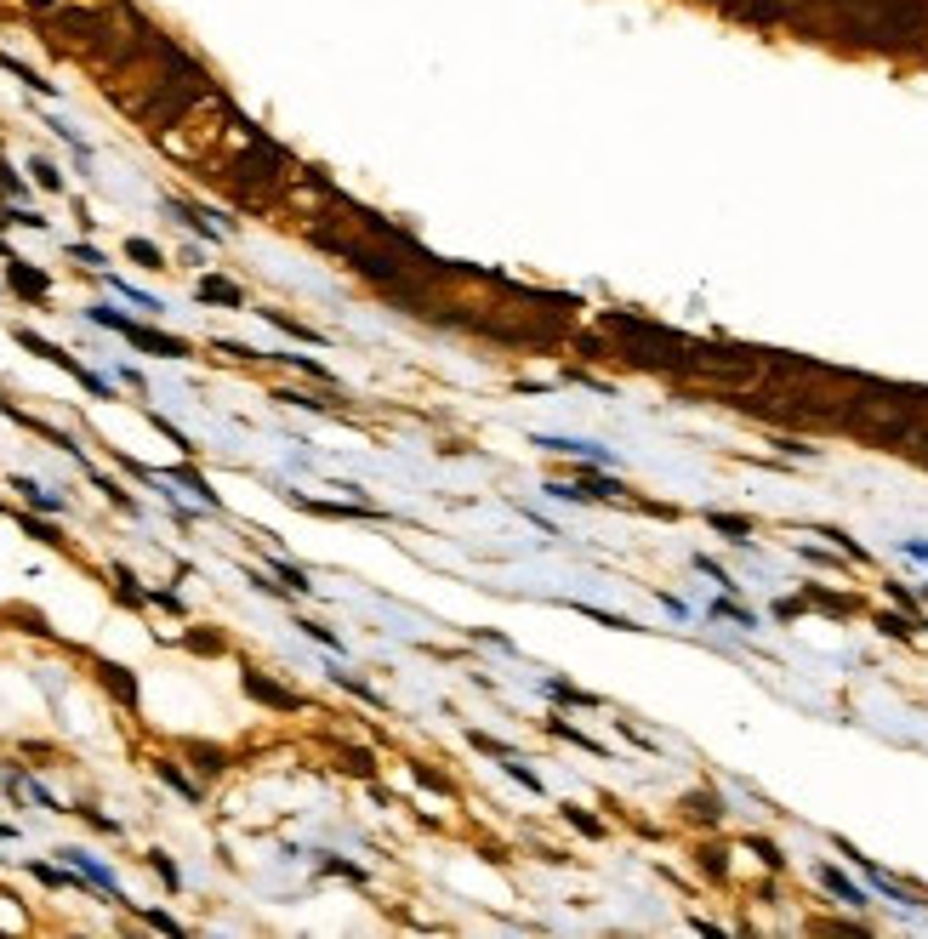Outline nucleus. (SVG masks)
<instances>
[{"instance_id": "9b49d317", "label": "nucleus", "mask_w": 928, "mask_h": 939, "mask_svg": "<svg viewBox=\"0 0 928 939\" xmlns=\"http://www.w3.org/2000/svg\"><path fill=\"white\" fill-rule=\"evenodd\" d=\"M29 6H35V12H52V6H57V0H29Z\"/></svg>"}, {"instance_id": "423d86ee", "label": "nucleus", "mask_w": 928, "mask_h": 939, "mask_svg": "<svg viewBox=\"0 0 928 939\" xmlns=\"http://www.w3.org/2000/svg\"><path fill=\"white\" fill-rule=\"evenodd\" d=\"M12 490H23V496H29V501H35V507H40V513H57V507H63V501H57V496H46V490H40V484H29V479H18V484H12Z\"/></svg>"}, {"instance_id": "1a4fd4ad", "label": "nucleus", "mask_w": 928, "mask_h": 939, "mask_svg": "<svg viewBox=\"0 0 928 939\" xmlns=\"http://www.w3.org/2000/svg\"><path fill=\"white\" fill-rule=\"evenodd\" d=\"M35 876H40V883H52V888H69L74 883V876H63L57 866H35Z\"/></svg>"}, {"instance_id": "39448f33", "label": "nucleus", "mask_w": 928, "mask_h": 939, "mask_svg": "<svg viewBox=\"0 0 928 939\" xmlns=\"http://www.w3.org/2000/svg\"><path fill=\"white\" fill-rule=\"evenodd\" d=\"M69 859H74V866H80V871L91 876V883H97V888H103V894H108V900H120V883H114V876H108V871L97 866V859H86L80 849H69Z\"/></svg>"}, {"instance_id": "6e6552de", "label": "nucleus", "mask_w": 928, "mask_h": 939, "mask_svg": "<svg viewBox=\"0 0 928 939\" xmlns=\"http://www.w3.org/2000/svg\"><path fill=\"white\" fill-rule=\"evenodd\" d=\"M160 780H172V786H177L182 797H199V786H194V780H182V775H177V763H160Z\"/></svg>"}, {"instance_id": "7ed1b4c3", "label": "nucleus", "mask_w": 928, "mask_h": 939, "mask_svg": "<svg viewBox=\"0 0 928 939\" xmlns=\"http://www.w3.org/2000/svg\"><path fill=\"white\" fill-rule=\"evenodd\" d=\"M245 689H251L257 700H268V706H280V712H291V706H297V695H291V689H280V683H268V677L262 672H245Z\"/></svg>"}, {"instance_id": "0eeeda50", "label": "nucleus", "mask_w": 928, "mask_h": 939, "mask_svg": "<svg viewBox=\"0 0 928 939\" xmlns=\"http://www.w3.org/2000/svg\"><path fill=\"white\" fill-rule=\"evenodd\" d=\"M126 251H131V256H137V263H143V268H165V256H160V245H148V239H131V245H126Z\"/></svg>"}, {"instance_id": "20e7f679", "label": "nucleus", "mask_w": 928, "mask_h": 939, "mask_svg": "<svg viewBox=\"0 0 928 939\" xmlns=\"http://www.w3.org/2000/svg\"><path fill=\"white\" fill-rule=\"evenodd\" d=\"M6 280H12V290H23V297H46V290H52V280H46V273H35V268H23V263H12L6 268Z\"/></svg>"}, {"instance_id": "9d476101", "label": "nucleus", "mask_w": 928, "mask_h": 939, "mask_svg": "<svg viewBox=\"0 0 928 939\" xmlns=\"http://www.w3.org/2000/svg\"><path fill=\"white\" fill-rule=\"evenodd\" d=\"M154 871H160V876H165V883H172V888H177V866H172V859H165V854H154Z\"/></svg>"}, {"instance_id": "f03ea898", "label": "nucleus", "mask_w": 928, "mask_h": 939, "mask_svg": "<svg viewBox=\"0 0 928 939\" xmlns=\"http://www.w3.org/2000/svg\"><path fill=\"white\" fill-rule=\"evenodd\" d=\"M194 297H199V302H223V307H245V290H240V285H228V280H216V273L194 285Z\"/></svg>"}, {"instance_id": "f257e3e1", "label": "nucleus", "mask_w": 928, "mask_h": 939, "mask_svg": "<svg viewBox=\"0 0 928 939\" xmlns=\"http://www.w3.org/2000/svg\"><path fill=\"white\" fill-rule=\"evenodd\" d=\"M91 319L108 331H120V336H131L137 348H154V353H165V359H189V342H177V336H154L148 325H131L126 314H114V307H91Z\"/></svg>"}]
</instances>
